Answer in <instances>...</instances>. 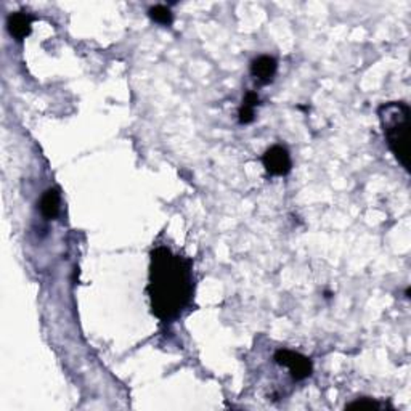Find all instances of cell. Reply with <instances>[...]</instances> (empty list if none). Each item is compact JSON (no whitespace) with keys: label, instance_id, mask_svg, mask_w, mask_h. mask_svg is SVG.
Wrapping results in <instances>:
<instances>
[{"label":"cell","instance_id":"obj_1","mask_svg":"<svg viewBox=\"0 0 411 411\" xmlns=\"http://www.w3.org/2000/svg\"><path fill=\"white\" fill-rule=\"evenodd\" d=\"M193 281L191 259L174 254L169 247H156L151 252L148 296L151 312L161 321H172L182 315L191 302Z\"/></svg>","mask_w":411,"mask_h":411},{"label":"cell","instance_id":"obj_2","mask_svg":"<svg viewBox=\"0 0 411 411\" xmlns=\"http://www.w3.org/2000/svg\"><path fill=\"white\" fill-rule=\"evenodd\" d=\"M379 122L383 127L385 142L405 171L410 169L408 138H410V106L405 102L384 103L378 110Z\"/></svg>","mask_w":411,"mask_h":411},{"label":"cell","instance_id":"obj_3","mask_svg":"<svg viewBox=\"0 0 411 411\" xmlns=\"http://www.w3.org/2000/svg\"><path fill=\"white\" fill-rule=\"evenodd\" d=\"M274 360L276 365L286 366L289 370L291 378L294 381H304L310 378L312 371H314V365H312L310 359H307L305 355L299 352H293V350L288 349H280L276 350L274 355Z\"/></svg>","mask_w":411,"mask_h":411},{"label":"cell","instance_id":"obj_4","mask_svg":"<svg viewBox=\"0 0 411 411\" xmlns=\"http://www.w3.org/2000/svg\"><path fill=\"white\" fill-rule=\"evenodd\" d=\"M262 164H264L265 171L269 172V174L283 177L289 174L293 162H291L289 151L286 150L285 146L275 145L264 153V156H262Z\"/></svg>","mask_w":411,"mask_h":411},{"label":"cell","instance_id":"obj_5","mask_svg":"<svg viewBox=\"0 0 411 411\" xmlns=\"http://www.w3.org/2000/svg\"><path fill=\"white\" fill-rule=\"evenodd\" d=\"M32 23H34L32 15L24 13V12L12 13L7 19L8 32L12 34L18 42H21L29 36V34H31Z\"/></svg>","mask_w":411,"mask_h":411},{"label":"cell","instance_id":"obj_6","mask_svg":"<svg viewBox=\"0 0 411 411\" xmlns=\"http://www.w3.org/2000/svg\"><path fill=\"white\" fill-rule=\"evenodd\" d=\"M276 69H278V61L269 55H262L251 63V74L262 84L274 81Z\"/></svg>","mask_w":411,"mask_h":411},{"label":"cell","instance_id":"obj_7","mask_svg":"<svg viewBox=\"0 0 411 411\" xmlns=\"http://www.w3.org/2000/svg\"><path fill=\"white\" fill-rule=\"evenodd\" d=\"M59 206H61V195H59L58 188H48V190L44 191L39 207H41L42 216L47 220L57 219L59 214Z\"/></svg>","mask_w":411,"mask_h":411},{"label":"cell","instance_id":"obj_8","mask_svg":"<svg viewBox=\"0 0 411 411\" xmlns=\"http://www.w3.org/2000/svg\"><path fill=\"white\" fill-rule=\"evenodd\" d=\"M260 105L259 95L256 92H246L245 98H242V103L240 106V111H238V116H240L241 124H251L256 117V108Z\"/></svg>","mask_w":411,"mask_h":411},{"label":"cell","instance_id":"obj_9","mask_svg":"<svg viewBox=\"0 0 411 411\" xmlns=\"http://www.w3.org/2000/svg\"><path fill=\"white\" fill-rule=\"evenodd\" d=\"M148 17L155 23L162 24V26H171L172 21H174L171 8L166 7V5H155V7H151L148 10Z\"/></svg>","mask_w":411,"mask_h":411},{"label":"cell","instance_id":"obj_10","mask_svg":"<svg viewBox=\"0 0 411 411\" xmlns=\"http://www.w3.org/2000/svg\"><path fill=\"white\" fill-rule=\"evenodd\" d=\"M345 410H370V411H381L384 410V405L379 403L378 400L374 399H368V397H361L359 400H355V402L345 405Z\"/></svg>","mask_w":411,"mask_h":411}]
</instances>
